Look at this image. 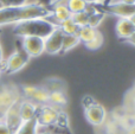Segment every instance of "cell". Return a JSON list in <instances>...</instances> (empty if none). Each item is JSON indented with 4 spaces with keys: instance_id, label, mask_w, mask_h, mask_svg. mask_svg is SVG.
<instances>
[{
    "instance_id": "obj_1",
    "label": "cell",
    "mask_w": 135,
    "mask_h": 134,
    "mask_svg": "<svg viewBox=\"0 0 135 134\" xmlns=\"http://www.w3.org/2000/svg\"><path fill=\"white\" fill-rule=\"evenodd\" d=\"M50 14L47 7L37 4H26L20 7H0V26L16 25L36 18H46Z\"/></svg>"
},
{
    "instance_id": "obj_2",
    "label": "cell",
    "mask_w": 135,
    "mask_h": 134,
    "mask_svg": "<svg viewBox=\"0 0 135 134\" xmlns=\"http://www.w3.org/2000/svg\"><path fill=\"white\" fill-rule=\"evenodd\" d=\"M56 28L46 18H36L18 23L13 26V33L19 38L35 36V37L46 38Z\"/></svg>"
},
{
    "instance_id": "obj_3",
    "label": "cell",
    "mask_w": 135,
    "mask_h": 134,
    "mask_svg": "<svg viewBox=\"0 0 135 134\" xmlns=\"http://www.w3.org/2000/svg\"><path fill=\"white\" fill-rule=\"evenodd\" d=\"M28 55L20 47H16L13 52L8 55L7 58L4 59V66H2V74L12 75L20 71L26 64L30 62Z\"/></svg>"
},
{
    "instance_id": "obj_4",
    "label": "cell",
    "mask_w": 135,
    "mask_h": 134,
    "mask_svg": "<svg viewBox=\"0 0 135 134\" xmlns=\"http://www.w3.org/2000/svg\"><path fill=\"white\" fill-rule=\"evenodd\" d=\"M21 99V93L16 85H2L0 87V119L6 111Z\"/></svg>"
},
{
    "instance_id": "obj_5",
    "label": "cell",
    "mask_w": 135,
    "mask_h": 134,
    "mask_svg": "<svg viewBox=\"0 0 135 134\" xmlns=\"http://www.w3.org/2000/svg\"><path fill=\"white\" fill-rule=\"evenodd\" d=\"M59 111H62V109H57L56 107L51 106L49 103L39 106L37 116H36V120H37L38 125L40 127H51V126H55L57 118H58Z\"/></svg>"
},
{
    "instance_id": "obj_6",
    "label": "cell",
    "mask_w": 135,
    "mask_h": 134,
    "mask_svg": "<svg viewBox=\"0 0 135 134\" xmlns=\"http://www.w3.org/2000/svg\"><path fill=\"white\" fill-rule=\"evenodd\" d=\"M20 46L30 58L32 57H38L45 52V45H44V38L35 37V36H28V37L20 38Z\"/></svg>"
},
{
    "instance_id": "obj_7",
    "label": "cell",
    "mask_w": 135,
    "mask_h": 134,
    "mask_svg": "<svg viewBox=\"0 0 135 134\" xmlns=\"http://www.w3.org/2000/svg\"><path fill=\"white\" fill-rule=\"evenodd\" d=\"M21 95L24 99L31 100L32 102L37 103L38 106H43L49 102V90L44 87H35V85H24L21 88Z\"/></svg>"
},
{
    "instance_id": "obj_8",
    "label": "cell",
    "mask_w": 135,
    "mask_h": 134,
    "mask_svg": "<svg viewBox=\"0 0 135 134\" xmlns=\"http://www.w3.org/2000/svg\"><path fill=\"white\" fill-rule=\"evenodd\" d=\"M84 115L89 123H91L95 127L103 126V123L107 120V111L102 104L94 102L93 104L84 108Z\"/></svg>"
},
{
    "instance_id": "obj_9",
    "label": "cell",
    "mask_w": 135,
    "mask_h": 134,
    "mask_svg": "<svg viewBox=\"0 0 135 134\" xmlns=\"http://www.w3.org/2000/svg\"><path fill=\"white\" fill-rule=\"evenodd\" d=\"M64 33L59 27H56L46 38L44 39L45 52L49 55H57L62 51V42H63Z\"/></svg>"
},
{
    "instance_id": "obj_10",
    "label": "cell",
    "mask_w": 135,
    "mask_h": 134,
    "mask_svg": "<svg viewBox=\"0 0 135 134\" xmlns=\"http://www.w3.org/2000/svg\"><path fill=\"white\" fill-rule=\"evenodd\" d=\"M101 9L104 13H110L113 16L119 17V18H131L135 13V4H108L103 5Z\"/></svg>"
},
{
    "instance_id": "obj_11",
    "label": "cell",
    "mask_w": 135,
    "mask_h": 134,
    "mask_svg": "<svg viewBox=\"0 0 135 134\" xmlns=\"http://www.w3.org/2000/svg\"><path fill=\"white\" fill-rule=\"evenodd\" d=\"M19 101H20V100H19ZM19 101L16 102L14 104H12L6 111V113L4 114V116H2L5 123L8 126V128L13 133L16 132L19 126L23 123L21 118H20V113H19Z\"/></svg>"
},
{
    "instance_id": "obj_12",
    "label": "cell",
    "mask_w": 135,
    "mask_h": 134,
    "mask_svg": "<svg viewBox=\"0 0 135 134\" xmlns=\"http://www.w3.org/2000/svg\"><path fill=\"white\" fill-rule=\"evenodd\" d=\"M38 108H39V106L37 103L32 102L31 100L21 97L20 101H19V113H20L21 121L25 122V121H30L36 119L38 113Z\"/></svg>"
},
{
    "instance_id": "obj_13",
    "label": "cell",
    "mask_w": 135,
    "mask_h": 134,
    "mask_svg": "<svg viewBox=\"0 0 135 134\" xmlns=\"http://www.w3.org/2000/svg\"><path fill=\"white\" fill-rule=\"evenodd\" d=\"M135 32V25L129 18H119L116 23V35L120 39L127 40Z\"/></svg>"
},
{
    "instance_id": "obj_14",
    "label": "cell",
    "mask_w": 135,
    "mask_h": 134,
    "mask_svg": "<svg viewBox=\"0 0 135 134\" xmlns=\"http://www.w3.org/2000/svg\"><path fill=\"white\" fill-rule=\"evenodd\" d=\"M49 104L56 107L57 109H62L66 106L68 97L64 93V90H54L49 93Z\"/></svg>"
},
{
    "instance_id": "obj_15",
    "label": "cell",
    "mask_w": 135,
    "mask_h": 134,
    "mask_svg": "<svg viewBox=\"0 0 135 134\" xmlns=\"http://www.w3.org/2000/svg\"><path fill=\"white\" fill-rule=\"evenodd\" d=\"M97 32H98L97 28H94L91 26L86 25V26H83V27H79L77 36L79 38V42L83 43V44H86V43H89L90 40H93L95 38Z\"/></svg>"
},
{
    "instance_id": "obj_16",
    "label": "cell",
    "mask_w": 135,
    "mask_h": 134,
    "mask_svg": "<svg viewBox=\"0 0 135 134\" xmlns=\"http://www.w3.org/2000/svg\"><path fill=\"white\" fill-rule=\"evenodd\" d=\"M38 128H39V125H38L37 120L33 119V120L23 122L13 134H37Z\"/></svg>"
},
{
    "instance_id": "obj_17",
    "label": "cell",
    "mask_w": 135,
    "mask_h": 134,
    "mask_svg": "<svg viewBox=\"0 0 135 134\" xmlns=\"http://www.w3.org/2000/svg\"><path fill=\"white\" fill-rule=\"evenodd\" d=\"M79 38L77 35H64L63 36V42H62V51L63 54L72 50L79 44Z\"/></svg>"
},
{
    "instance_id": "obj_18",
    "label": "cell",
    "mask_w": 135,
    "mask_h": 134,
    "mask_svg": "<svg viewBox=\"0 0 135 134\" xmlns=\"http://www.w3.org/2000/svg\"><path fill=\"white\" fill-rule=\"evenodd\" d=\"M58 27L61 28V31L64 33V35H77V33H78V30H79V27L75 24V21L72 20L71 18L62 21V23L58 25Z\"/></svg>"
},
{
    "instance_id": "obj_19",
    "label": "cell",
    "mask_w": 135,
    "mask_h": 134,
    "mask_svg": "<svg viewBox=\"0 0 135 134\" xmlns=\"http://www.w3.org/2000/svg\"><path fill=\"white\" fill-rule=\"evenodd\" d=\"M123 108L129 113H135V84L132 89L128 90V93L124 96Z\"/></svg>"
},
{
    "instance_id": "obj_20",
    "label": "cell",
    "mask_w": 135,
    "mask_h": 134,
    "mask_svg": "<svg viewBox=\"0 0 135 134\" xmlns=\"http://www.w3.org/2000/svg\"><path fill=\"white\" fill-rule=\"evenodd\" d=\"M86 5L88 4L85 1H83V0H68V2H66V7L71 12V14L84 11Z\"/></svg>"
},
{
    "instance_id": "obj_21",
    "label": "cell",
    "mask_w": 135,
    "mask_h": 134,
    "mask_svg": "<svg viewBox=\"0 0 135 134\" xmlns=\"http://www.w3.org/2000/svg\"><path fill=\"white\" fill-rule=\"evenodd\" d=\"M104 17H105V13L102 11V9H100V11H97V12H95V13L90 14V16H89L88 25L91 26V27H94V28H97L98 26H100V24L103 21Z\"/></svg>"
},
{
    "instance_id": "obj_22",
    "label": "cell",
    "mask_w": 135,
    "mask_h": 134,
    "mask_svg": "<svg viewBox=\"0 0 135 134\" xmlns=\"http://www.w3.org/2000/svg\"><path fill=\"white\" fill-rule=\"evenodd\" d=\"M71 19L75 21L78 27H83V26H86L89 23V14L86 13L85 11L78 12V13H74L71 16Z\"/></svg>"
},
{
    "instance_id": "obj_23",
    "label": "cell",
    "mask_w": 135,
    "mask_h": 134,
    "mask_svg": "<svg viewBox=\"0 0 135 134\" xmlns=\"http://www.w3.org/2000/svg\"><path fill=\"white\" fill-rule=\"evenodd\" d=\"M103 43H104V38H103V35L98 31L97 35L95 36V38H94L93 40H90L89 43H86V44H84L86 46V49L89 50H93V51H95V50H98L101 46L103 45Z\"/></svg>"
},
{
    "instance_id": "obj_24",
    "label": "cell",
    "mask_w": 135,
    "mask_h": 134,
    "mask_svg": "<svg viewBox=\"0 0 135 134\" xmlns=\"http://www.w3.org/2000/svg\"><path fill=\"white\" fill-rule=\"evenodd\" d=\"M28 4V0H0V7H20Z\"/></svg>"
},
{
    "instance_id": "obj_25",
    "label": "cell",
    "mask_w": 135,
    "mask_h": 134,
    "mask_svg": "<svg viewBox=\"0 0 135 134\" xmlns=\"http://www.w3.org/2000/svg\"><path fill=\"white\" fill-rule=\"evenodd\" d=\"M0 134H13V132L8 128V126L5 123L2 118L0 119Z\"/></svg>"
},
{
    "instance_id": "obj_26",
    "label": "cell",
    "mask_w": 135,
    "mask_h": 134,
    "mask_svg": "<svg viewBox=\"0 0 135 134\" xmlns=\"http://www.w3.org/2000/svg\"><path fill=\"white\" fill-rule=\"evenodd\" d=\"M54 0H33V4H37L39 6H43V7H47L49 8L50 5L52 4Z\"/></svg>"
},
{
    "instance_id": "obj_27",
    "label": "cell",
    "mask_w": 135,
    "mask_h": 134,
    "mask_svg": "<svg viewBox=\"0 0 135 134\" xmlns=\"http://www.w3.org/2000/svg\"><path fill=\"white\" fill-rule=\"evenodd\" d=\"M94 102H95V100H94L93 97H90V96H85V97L83 99V107H84V108H86L88 106L93 104Z\"/></svg>"
},
{
    "instance_id": "obj_28",
    "label": "cell",
    "mask_w": 135,
    "mask_h": 134,
    "mask_svg": "<svg viewBox=\"0 0 135 134\" xmlns=\"http://www.w3.org/2000/svg\"><path fill=\"white\" fill-rule=\"evenodd\" d=\"M37 134H52V133L50 132V130L47 127H40V126H39Z\"/></svg>"
},
{
    "instance_id": "obj_29",
    "label": "cell",
    "mask_w": 135,
    "mask_h": 134,
    "mask_svg": "<svg viewBox=\"0 0 135 134\" xmlns=\"http://www.w3.org/2000/svg\"><path fill=\"white\" fill-rule=\"evenodd\" d=\"M126 42H127V43H129V44H132V45H134V46H135V32L131 36V37L128 38V39L126 40Z\"/></svg>"
},
{
    "instance_id": "obj_30",
    "label": "cell",
    "mask_w": 135,
    "mask_h": 134,
    "mask_svg": "<svg viewBox=\"0 0 135 134\" xmlns=\"http://www.w3.org/2000/svg\"><path fill=\"white\" fill-rule=\"evenodd\" d=\"M83 1H85L86 4H97V2H100L101 0H83Z\"/></svg>"
},
{
    "instance_id": "obj_31",
    "label": "cell",
    "mask_w": 135,
    "mask_h": 134,
    "mask_svg": "<svg viewBox=\"0 0 135 134\" xmlns=\"http://www.w3.org/2000/svg\"><path fill=\"white\" fill-rule=\"evenodd\" d=\"M0 59H4V50H2L1 42H0Z\"/></svg>"
},
{
    "instance_id": "obj_32",
    "label": "cell",
    "mask_w": 135,
    "mask_h": 134,
    "mask_svg": "<svg viewBox=\"0 0 135 134\" xmlns=\"http://www.w3.org/2000/svg\"><path fill=\"white\" fill-rule=\"evenodd\" d=\"M2 66H4V59H0V75L2 74Z\"/></svg>"
},
{
    "instance_id": "obj_33",
    "label": "cell",
    "mask_w": 135,
    "mask_h": 134,
    "mask_svg": "<svg viewBox=\"0 0 135 134\" xmlns=\"http://www.w3.org/2000/svg\"><path fill=\"white\" fill-rule=\"evenodd\" d=\"M129 19H131V20H132V23H133L134 24V25H135V13L133 14V16H132L131 17V18H129Z\"/></svg>"
},
{
    "instance_id": "obj_34",
    "label": "cell",
    "mask_w": 135,
    "mask_h": 134,
    "mask_svg": "<svg viewBox=\"0 0 135 134\" xmlns=\"http://www.w3.org/2000/svg\"><path fill=\"white\" fill-rule=\"evenodd\" d=\"M108 1H109V0H104V2H103V5H105V4H107V2Z\"/></svg>"
}]
</instances>
